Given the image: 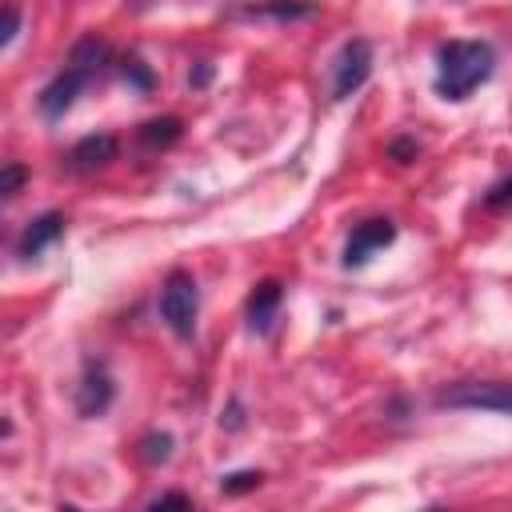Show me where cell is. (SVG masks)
I'll return each mask as SVG.
<instances>
[{
  "label": "cell",
  "mask_w": 512,
  "mask_h": 512,
  "mask_svg": "<svg viewBox=\"0 0 512 512\" xmlns=\"http://www.w3.org/2000/svg\"><path fill=\"white\" fill-rule=\"evenodd\" d=\"M260 484H264V472H256V468H240V472L220 476V492L224 496H244V492H256Z\"/></svg>",
  "instance_id": "14"
},
{
  "label": "cell",
  "mask_w": 512,
  "mask_h": 512,
  "mask_svg": "<svg viewBox=\"0 0 512 512\" xmlns=\"http://www.w3.org/2000/svg\"><path fill=\"white\" fill-rule=\"evenodd\" d=\"M316 4L308 0H268V4H252L244 8V16H276V20H296V16H312Z\"/></svg>",
  "instance_id": "13"
},
{
  "label": "cell",
  "mask_w": 512,
  "mask_h": 512,
  "mask_svg": "<svg viewBox=\"0 0 512 512\" xmlns=\"http://www.w3.org/2000/svg\"><path fill=\"white\" fill-rule=\"evenodd\" d=\"M120 72H124V80H128L132 88H140V92L152 88V72H148V64H144L140 56H124V60H120Z\"/></svg>",
  "instance_id": "16"
},
{
  "label": "cell",
  "mask_w": 512,
  "mask_h": 512,
  "mask_svg": "<svg viewBox=\"0 0 512 512\" xmlns=\"http://www.w3.org/2000/svg\"><path fill=\"white\" fill-rule=\"evenodd\" d=\"M16 36H20V4H16V0H8V4H4V40H0V44H4V48H12V44H16Z\"/></svg>",
  "instance_id": "18"
},
{
  "label": "cell",
  "mask_w": 512,
  "mask_h": 512,
  "mask_svg": "<svg viewBox=\"0 0 512 512\" xmlns=\"http://www.w3.org/2000/svg\"><path fill=\"white\" fill-rule=\"evenodd\" d=\"M24 180H28V168L16 164V160H8V164H4V176H0V192H4V200H12V196L20 192Z\"/></svg>",
  "instance_id": "17"
},
{
  "label": "cell",
  "mask_w": 512,
  "mask_h": 512,
  "mask_svg": "<svg viewBox=\"0 0 512 512\" xmlns=\"http://www.w3.org/2000/svg\"><path fill=\"white\" fill-rule=\"evenodd\" d=\"M116 152H120V140H116L112 132H96V136H84V140H76V144H72V152H68L64 168H68V172H76V176H84V172H96V168L112 164V160H116Z\"/></svg>",
  "instance_id": "10"
},
{
  "label": "cell",
  "mask_w": 512,
  "mask_h": 512,
  "mask_svg": "<svg viewBox=\"0 0 512 512\" xmlns=\"http://www.w3.org/2000/svg\"><path fill=\"white\" fill-rule=\"evenodd\" d=\"M156 308H160L164 328H168L176 340H192L196 320H200V288H196L192 272L172 268V272L164 276V284H160V300H156Z\"/></svg>",
  "instance_id": "2"
},
{
  "label": "cell",
  "mask_w": 512,
  "mask_h": 512,
  "mask_svg": "<svg viewBox=\"0 0 512 512\" xmlns=\"http://www.w3.org/2000/svg\"><path fill=\"white\" fill-rule=\"evenodd\" d=\"M112 400H116V380H112L108 364L100 356H88L84 372H80V384H76V412L84 420H96L112 408Z\"/></svg>",
  "instance_id": "6"
},
{
  "label": "cell",
  "mask_w": 512,
  "mask_h": 512,
  "mask_svg": "<svg viewBox=\"0 0 512 512\" xmlns=\"http://www.w3.org/2000/svg\"><path fill=\"white\" fill-rule=\"evenodd\" d=\"M148 508H192V496H184V492H160L156 500H148Z\"/></svg>",
  "instance_id": "20"
},
{
  "label": "cell",
  "mask_w": 512,
  "mask_h": 512,
  "mask_svg": "<svg viewBox=\"0 0 512 512\" xmlns=\"http://www.w3.org/2000/svg\"><path fill=\"white\" fill-rule=\"evenodd\" d=\"M280 304H284V284L280 280H260L252 292H248V300H244V316H248V328L256 332V336H268L272 332V324H276V312H280Z\"/></svg>",
  "instance_id": "9"
},
{
  "label": "cell",
  "mask_w": 512,
  "mask_h": 512,
  "mask_svg": "<svg viewBox=\"0 0 512 512\" xmlns=\"http://www.w3.org/2000/svg\"><path fill=\"white\" fill-rule=\"evenodd\" d=\"M372 76V44L364 36H352L340 44L336 60H332V100H348L356 96Z\"/></svg>",
  "instance_id": "4"
},
{
  "label": "cell",
  "mask_w": 512,
  "mask_h": 512,
  "mask_svg": "<svg viewBox=\"0 0 512 512\" xmlns=\"http://www.w3.org/2000/svg\"><path fill=\"white\" fill-rule=\"evenodd\" d=\"M220 428H228V432L244 428V408H240V400H232V404H228V416H220Z\"/></svg>",
  "instance_id": "21"
},
{
  "label": "cell",
  "mask_w": 512,
  "mask_h": 512,
  "mask_svg": "<svg viewBox=\"0 0 512 512\" xmlns=\"http://www.w3.org/2000/svg\"><path fill=\"white\" fill-rule=\"evenodd\" d=\"M436 408H468V412H496L512 416V384L508 380H456L432 396Z\"/></svg>",
  "instance_id": "3"
},
{
  "label": "cell",
  "mask_w": 512,
  "mask_h": 512,
  "mask_svg": "<svg viewBox=\"0 0 512 512\" xmlns=\"http://www.w3.org/2000/svg\"><path fill=\"white\" fill-rule=\"evenodd\" d=\"M496 72V48L488 40H448L436 48V80L432 92L440 100H468Z\"/></svg>",
  "instance_id": "1"
},
{
  "label": "cell",
  "mask_w": 512,
  "mask_h": 512,
  "mask_svg": "<svg viewBox=\"0 0 512 512\" xmlns=\"http://www.w3.org/2000/svg\"><path fill=\"white\" fill-rule=\"evenodd\" d=\"M480 204H484L488 212H508V208H512V172H508V176H500V180L484 192V200H480Z\"/></svg>",
  "instance_id": "15"
},
{
  "label": "cell",
  "mask_w": 512,
  "mask_h": 512,
  "mask_svg": "<svg viewBox=\"0 0 512 512\" xmlns=\"http://www.w3.org/2000/svg\"><path fill=\"white\" fill-rule=\"evenodd\" d=\"M64 224H68L64 212H40V216L16 236V260H24V264H28V260H40V256L64 236Z\"/></svg>",
  "instance_id": "8"
},
{
  "label": "cell",
  "mask_w": 512,
  "mask_h": 512,
  "mask_svg": "<svg viewBox=\"0 0 512 512\" xmlns=\"http://www.w3.org/2000/svg\"><path fill=\"white\" fill-rule=\"evenodd\" d=\"M136 136H140L144 148H168V144H176L184 136V124H180V116H156V120L140 124Z\"/></svg>",
  "instance_id": "11"
},
{
  "label": "cell",
  "mask_w": 512,
  "mask_h": 512,
  "mask_svg": "<svg viewBox=\"0 0 512 512\" xmlns=\"http://www.w3.org/2000/svg\"><path fill=\"white\" fill-rule=\"evenodd\" d=\"M416 152H420V144H416V140H408V136H396V140L388 144V156H392L396 164H408V160H416Z\"/></svg>",
  "instance_id": "19"
},
{
  "label": "cell",
  "mask_w": 512,
  "mask_h": 512,
  "mask_svg": "<svg viewBox=\"0 0 512 512\" xmlns=\"http://www.w3.org/2000/svg\"><path fill=\"white\" fill-rule=\"evenodd\" d=\"M208 76H212V64H204V60L196 64V72H188V80H192V88H204V84H208Z\"/></svg>",
  "instance_id": "22"
},
{
  "label": "cell",
  "mask_w": 512,
  "mask_h": 512,
  "mask_svg": "<svg viewBox=\"0 0 512 512\" xmlns=\"http://www.w3.org/2000/svg\"><path fill=\"white\" fill-rule=\"evenodd\" d=\"M92 80H96V72H92V68H84V64H72V60H68V68H64V72H56V76L40 88V96H36L40 116H44V120H60V116L80 100V92H84Z\"/></svg>",
  "instance_id": "5"
},
{
  "label": "cell",
  "mask_w": 512,
  "mask_h": 512,
  "mask_svg": "<svg viewBox=\"0 0 512 512\" xmlns=\"http://www.w3.org/2000/svg\"><path fill=\"white\" fill-rule=\"evenodd\" d=\"M392 240H396V224H392L388 216L360 220V224L348 232V240H344V256H340V264H344V268H364V264H368L376 252H384Z\"/></svg>",
  "instance_id": "7"
},
{
  "label": "cell",
  "mask_w": 512,
  "mask_h": 512,
  "mask_svg": "<svg viewBox=\"0 0 512 512\" xmlns=\"http://www.w3.org/2000/svg\"><path fill=\"white\" fill-rule=\"evenodd\" d=\"M172 444H176L172 432H148V436L136 440V460L144 468H160V464L172 460Z\"/></svg>",
  "instance_id": "12"
}]
</instances>
